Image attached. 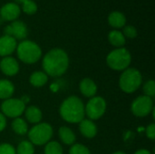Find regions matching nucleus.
I'll list each match as a JSON object with an SVG mask.
<instances>
[{
    "mask_svg": "<svg viewBox=\"0 0 155 154\" xmlns=\"http://www.w3.org/2000/svg\"><path fill=\"white\" fill-rule=\"evenodd\" d=\"M108 40L111 44H113L114 46H116L118 48H121L125 44L124 35L123 34V33H121L120 31H117V30H114L109 33Z\"/></svg>",
    "mask_w": 155,
    "mask_h": 154,
    "instance_id": "nucleus-21",
    "label": "nucleus"
},
{
    "mask_svg": "<svg viewBox=\"0 0 155 154\" xmlns=\"http://www.w3.org/2000/svg\"><path fill=\"white\" fill-rule=\"evenodd\" d=\"M25 114L26 120L30 123H39L42 120V112L36 106H29L25 110Z\"/></svg>",
    "mask_w": 155,
    "mask_h": 154,
    "instance_id": "nucleus-16",
    "label": "nucleus"
},
{
    "mask_svg": "<svg viewBox=\"0 0 155 154\" xmlns=\"http://www.w3.org/2000/svg\"><path fill=\"white\" fill-rule=\"evenodd\" d=\"M106 111V102L103 97H92L84 106V113L90 120L100 119Z\"/></svg>",
    "mask_w": 155,
    "mask_h": 154,
    "instance_id": "nucleus-7",
    "label": "nucleus"
},
{
    "mask_svg": "<svg viewBox=\"0 0 155 154\" xmlns=\"http://www.w3.org/2000/svg\"><path fill=\"white\" fill-rule=\"evenodd\" d=\"M0 154H16L15 149L9 143L0 144Z\"/></svg>",
    "mask_w": 155,
    "mask_h": 154,
    "instance_id": "nucleus-29",
    "label": "nucleus"
},
{
    "mask_svg": "<svg viewBox=\"0 0 155 154\" xmlns=\"http://www.w3.org/2000/svg\"><path fill=\"white\" fill-rule=\"evenodd\" d=\"M16 40L8 35L0 37V56H9L16 49Z\"/></svg>",
    "mask_w": 155,
    "mask_h": 154,
    "instance_id": "nucleus-13",
    "label": "nucleus"
},
{
    "mask_svg": "<svg viewBox=\"0 0 155 154\" xmlns=\"http://www.w3.org/2000/svg\"><path fill=\"white\" fill-rule=\"evenodd\" d=\"M42 65L47 75L58 77L66 72L69 66V58L63 49L54 48L44 56Z\"/></svg>",
    "mask_w": 155,
    "mask_h": 154,
    "instance_id": "nucleus-1",
    "label": "nucleus"
},
{
    "mask_svg": "<svg viewBox=\"0 0 155 154\" xmlns=\"http://www.w3.org/2000/svg\"><path fill=\"white\" fill-rule=\"evenodd\" d=\"M132 61L130 52L124 47L117 48L110 52L106 57L108 66L115 71H122L128 68Z\"/></svg>",
    "mask_w": 155,
    "mask_h": 154,
    "instance_id": "nucleus-5",
    "label": "nucleus"
},
{
    "mask_svg": "<svg viewBox=\"0 0 155 154\" xmlns=\"http://www.w3.org/2000/svg\"><path fill=\"white\" fill-rule=\"evenodd\" d=\"M79 130L81 133L88 139L95 137L97 134V127L90 119H84L79 123Z\"/></svg>",
    "mask_w": 155,
    "mask_h": 154,
    "instance_id": "nucleus-14",
    "label": "nucleus"
},
{
    "mask_svg": "<svg viewBox=\"0 0 155 154\" xmlns=\"http://www.w3.org/2000/svg\"><path fill=\"white\" fill-rule=\"evenodd\" d=\"M143 92L146 96L153 98L155 95V83L153 80L147 81L143 85Z\"/></svg>",
    "mask_w": 155,
    "mask_h": 154,
    "instance_id": "nucleus-27",
    "label": "nucleus"
},
{
    "mask_svg": "<svg viewBox=\"0 0 155 154\" xmlns=\"http://www.w3.org/2000/svg\"><path fill=\"white\" fill-rule=\"evenodd\" d=\"M80 92L85 97H94L97 93V85L90 78H84L80 82Z\"/></svg>",
    "mask_w": 155,
    "mask_h": 154,
    "instance_id": "nucleus-15",
    "label": "nucleus"
},
{
    "mask_svg": "<svg viewBox=\"0 0 155 154\" xmlns=\"http://www.w3.org/2000/svg\"><path fill=\"white\" fill-rule=\"evenodd\" d=\"M6 126V119H5V116L0 113V132H2Z\"/></svg>",
    "mask_w": 155,
    "mask_h": 154,
    "instance_id": "nucleus-31",
    "label": "nucleus"
},
{
    "mask_svg": "<svg viewBox=\"0 0 155 154\" xmlns=\"http://www.w3.org/2000/svg\"><path fill=\"white\" fill-rule=\"evenodd\" d=\"M108 22L109 25L114 28H121L125 25L126 23V18L124 15L121 12L114 11L111 13L108 16Z\"/></svg>",
    "mask_w": 155,
    "mask_h": 154,
    "instance_id": "nucleus-17",
    "label": "nucleus"
},
{
    "mask_svg": "<svg viewBox=\"0 0 155 154\" xmlns=\"http://www.w3.org/2000/svg\"><path fill=\"white\" fill-rule=\"evenodd\" d=\"M45 154H63V148L57 142H48L45 147Z\"/></svg>",
    "mask_w": 155,
    "mask_h": 154,
    "instance_id": "nucleus-24",
    "label": "nucleus"
},
{
    "mask_svg": "<svg viewBox=\"0 0 155 154\" xmlns=\"http://www.w3.org/2000/svg\"><path fill=\"white\" fill-rule=\"evenodd\" d=\"M25 110V104L17 98H9L5 100L1 104V111L5 116L10 118L20 117Z\"/></svg>",
    "mask_w": 155,
    "mask_h": 154,
    "instance_id": "nucleus-8",
    "label": "nucleus"
},
{
    "mask_svg": "<svg viewBox=\"0 0 155 154\" xmlns=\"http://www.w3.org/2000/svg\"><path fill=\"white\" fill-rule=\"evenodd\" d=\"M22 9L27 15H34L37 11V5L32 0H26L23 3Z\"/></svg>",
    "mask_w": 155,
    "mask_h": 154,
    "instance_id": "nucleus-25",
    "label": "nucleus"
},
{
    "mask_svg": "<svg viewBox=\"0 0 155 154\" xmlns=\"http://www.w3.org/2000/svg\"><path fill=\"white\" fill-rule=\"evenodd\" d=\"M53 136V128L49 123H39L28 131L30 143L35 145H45Z\"/></svg>",
    "mask_w": 155,
    "mask_h": 154,
    "instance_id": "nucleus-6",
    "label": "nucleus"
},
{
    "mask_svg": "<svg viewBox=\"0 0 155 154\" xmlns=\"http://www.w3.org/2000/svg\"><path fill=\"white\" fill-rule=\"evenodd\" d=\"M124 37H128V38H135L137 36V30L134 26L133 25H126L124 28Z\"/></svg>",
    "mask_w": 155,
    "mask_h": 154,
    "instance_id": "nucleus-28",
    "label": "nucleus"
},
{
    "mask_svg": "<svg viewBox=\"0 0 155 154\" xmlns=\"http://www.w3.org/2000/svg\"><path fill=\"white\" fill-rule=\"evenodd\" d=\"M5 35L12 36L15 40H23L27 36V27L25 23L19 20L13 21L9 25H6L5 28Z\"/></svg>",
    "mask_w": 155,
    "mask_h": 154,
    "instance_id": "nucleus-10",
    "label": "nucleus"
},
{
    "mask_svg": "<svg viewBox=\"0 0 155 154\" xmlns=\"http://www.w3.org/2000/svg\"><path fill=\"white\" fill-rule=\"evenodd\" d=\"M143 82V77L139 70L127 68L124 70L120 76L119 86L126 93H132L139 89Z\"/></svg>",
    "mask_w": 155,
    "mask_h": 154,
    "instance_id": "nucleus-4",
    "label": "nucleus"
},
{
    "mask_svg": "<svg viewBox=\"0 0 155 154\" xmlns=\"http://www.w3.org/2000/svg\"><path fill=\"white\" fill-rule=\"evenodd\" d=\"M113 154H126L125 152H114V153Z\"/></svg>",
    "mask_w": 155,
    "mask_h": 154,
    "instance_id": "nucleus-33",
    "label": "nucleus"
},
{
    "mask_svg": "<svg viewBox=\"0 0 155 154\" xmlns=\"http://www.w3.org/2000/svg\"><path fill=\"white\" fill-rule=\"evenodd\" d=\"M16 51L18 58L25 64H35L42 55V50L39 45L29 40L22 41L16 46Z\"/></svg>",
    "mask_w": 155,
    "mask_h": 154,
    "instance_id": "nucleus-3",
    "label": "nucleus"
},
{
    "mask_svg": "<svg viewBox=\"0 0 155 154\" xmlns=\"http://www.w3.org/2000/svg\"><path fill=\"white\" fill-rule=\"evenodd\" d=\"M12 129L18 135H25L28 133V127L25 121L20 117L15 118L12 122Z\"/></svg>",
    "mask_w": 155,
    "mask_h": 154,
    "instance_id": "nucleus-22",
    "label": "nucleus"
},
{
    "mask_svg": "<svg viewBox=\"0 0 155 154\" xmlns=\"http://www.w3.org/2000/svg\"><path fill=\"white\" fill-rule=\"evenodd\" d=\"M20 15V7L15 3H7L0 9V17L5 21H15Z\"/></svg>",
    "mask_w": 155,
    "mask_h": 154,
    "instance_id": "nucleus-11",
    "label": "nucleus"
},
{
    "mask_svg": "<svg viewBox=\"0 0 155 154\" xmlns=\"http://www.w3.org/2000/svg\"><path fill=\"white\" fill-rule=\"evenodd\" d=\"M153 110V98L146 95H142L137 97L131 105L132 113L137 117H145L151 113Z\"/></svg>",
    "mask_w": 155,
    "mask_h": 154,
    "instance_id": "nucleus-9",
    "label": "nucleus"
},
{
    "mask_svg": "<svg viewBox=\"0 0 155 154\" xmlns=\"http://www.w3.org/2000/svg\"><path fill=\"white\" fill-rule=\"evenodd\" d=\"M48 81V76L45 72L36 71L33 73L29 78L30 84L35 87H42L44 86Z\"/></svg>",
    "mask_w": 155,
    "mask_h": 154,
    "instance_id": "nucleus-20",
    "label": "nucleus"
},
{
    "mask_svg": "<svg viewBox=\"0 0 155 154\" xmlns=\"http://www.w3.org/2000/svg\"><path fill=\"white\" fill-rule=\"evenodd\" d=\"M59 113L63 120L70 123H79L85 115L82 100L74 95L66 98L62 103Z\"/></svg>",
    "mask_w": 155,
    "mask_h": 154,
    "instance_id": "nucleus-2",
    "label": "nucleus"
},
{
    "mask_svg": "<svg viewBox=\"0 0 155 154\" xmlns=\"http://www.w3.org/2000/svg\"><path fill=\"white\" fill-rule=\"evenodd\" d=\"M58 134H59V137L61 139V141L66 144V145H73L74 144V142H75V134L74 133V132L66 127V126H63L59 129L58 131Z\"/></svg>",
    "mask_w": 155,
    "mask_h": 154,
    "instance_id": "nucleus-19",
    "label": "nucleus"
},
{
    "mask_svg": "<svg viewBox=\"0 0 155 154\" xmlns=\"http://www.w3.org/2000/svg\"><path fill=\"white\" fill-rule=\"evenodd\" d=\"M146 135H147V137L150 139V140H152V141H153L155 138V124L154 123H151L148 127H147V129H146Z\"/></svg>",
    "mask_w": 155,
    "mask_h": 154,
    "instance_id": "nucleus-30",
    "label": "nucleus"
},
{
    "mask_svg": "<svg viewBox=\"0 0 155 154\" xmlns=\"http://www.w3.org/2000/svg\"><path fill=\"white\" fill-rule=\"evenodd\" d=\"M69 154H91V152L86 146L80 143H75L71 146Z\"/></svg>",
    "mask_w": 155,
    "mask_h": 154,
    "instance_id": "nucleus-26",
    "label": "nucleus"
},
{
    "mask_svg": "<svg viewBox=\"0 0 155 154\" xmlns=\"http://www.w3.org/2000/svg\"><path fill=\"white\" fill-rule=\"evenodd\" d=\"M15 91L14 84L6 80V79H1L0 80V99L6 100L11 98Z\"/></svg>",
    "mask_w": 155,
    "mask_h": 154,
    "instance_id": "nucleus-18",
    "label": "nucleus"
},
{
    "mask_svg": "<svg viewBox=\"0 0 155 154\" xmlns=\"http://www.w3.org/2000/svg\"><path fill=\"white\" fill-rule=\"evenodd\" d=\"M15 152L16 154H34V144H32L29 141H23L18 144Z\"/></svg>",
    "mask_w": 155,
    "mask_h": 154,
    "instance_id": "nucleus-23",
    "label": "nucleus"
},
{
    "mask_svg": "<svg viewBox=\"0 0 155 154\" xmlns=\"http://www.w3.org/2000/svg\"><path fill=\"white\" fill-rule=\"evenodd\" d=\"M15 1H17V2H19V3H22V4H23V3H24L25 1H26V0H15Z\"/></svg>",
    "mask_w": 155,
    "mask_h": 154,
    "instance_id": "nucleus-34",
    "label": "nucleus"
},
{
    "mask_svg": "<svg viewBox=\"0 0 155 154\" xmlns=\"http://www.w3.org/2000/svg\"><path fill=\"white\" fill-rule=\"evenodd\" d=\"M134 154H152L148 150H145V149H141V150H138Z\"/></svg>",
    "mask_w": 155,
    "mask_h": 154,
    "instance_id": "nucleus-32",
    "label": "nucleus"
},
{
    "mask_svg": "<svg viewBox=\"0 0 155 154\" xmlns=\"http://www.w3.org/2000/svg\"><path fill=\"white\" fill-rule=\"evenodd\" d=\"M0 69L7 76H14L19 71V64L14 57H4L0 62Z\"/></svg>",
    "mask_w": 155,
    "mask_h": 154,
    "instance_id": "nucleus-12",
    "label": "nucleus"
}]
</instances>
